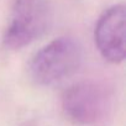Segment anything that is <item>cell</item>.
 <instances>
[{
  "label": "cell",
  "instance_id": "cell-2",
  "mask_svg": "<svg viewBox=\"0 0 126 126\" xmlns=\"http://www.w3.org/2000/svg\"><path fill=\"white\" fill-rule=\"evenodd\" d=\"M52 8L47 0H14L3 33L9 49H21L42 37L52 24Z\"/></svg>",
  "mask_w": 126,
  "mask_h": 126
},
{
  "label": "cell",
  "instance_id": "cell-4",
  "mask_svg": "<svg viewBox=\"0 0 126 126\" xmlns=\"http://www.w3.org/2000/svg\"><path fill=\"white\" fill-rule=\"evenodd\" d=\"M95 46L104 59L121 63L126 57V10L122 4L105 10L94 30Z\"/></svg>",
  "mask_w": 126,
  "mask_h": 126
},
{
  "label": "cell",
  "instance_id": "cell-3",
  "mask_svg": "<svg viewBox=\"0 0 126 126\" xmlns=\"http://www.w3.org/2000/svg\"><path fill=\"white\" fill-rule=\"evenodd\" d=\"M109 95L104 87L94 82H79L62 95V110L73 124L87 126L96 124L106 112Z\"/></svg>",
  "mask_w": 126,
  "mask_h": 126
},
{
  "label": "cell",
  "instance_id": "cell-1",
  "mask_svg": "<svg viewBox=\"0 0 126 126\" xmlns=\"http://www.w3.org/2000/svg\"><path fill=\"white\" fill-rule=\"evenodd\" d=\"M83 49L72 37H58L38 49L29 63L31 79L43 87L58 84L80 67Z\"/></svg>",
  "mask_w": 126,
  "mask_h": 126
}]
</instances>
